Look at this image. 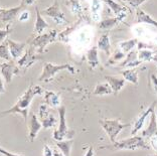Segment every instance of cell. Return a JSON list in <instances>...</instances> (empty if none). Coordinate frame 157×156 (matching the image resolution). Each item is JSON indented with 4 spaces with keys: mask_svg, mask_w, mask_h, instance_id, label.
I'll return each instance as SVG.
<instances>
[{
    "mask_svg": "<svg viewBox=\"0 0 157 156\" xmlns=\"http://www.w3.org/2000/svg\"><path fill=\"white\" fill-rule=\"evenodd\" d=\"M115 1H117V2H119V3H121V4H123L124 6H126L124 4V2H123V0H115Z\"/></svg>",
    "mask_w": 157,
    "mask_h": 156,
    "instance_id": "obj_47",
    "label": "cell"
},
{
    "mask_svg": "<svg viewBox=\"0 0 157 156\" xmlns=\"http://www.w3.org/2000/svg\"><path fill=\"white\" fill-rule=\"evenodd\" d=\"M11 32V28H10V25L6 26L5 29H0V44L3 42L5 40H7V36H8V34Z\"/></svg>",
    "mask_w": 157,
    "mask_h": 156,
    "instance_id": "obj_35",
    "label": "cell"
},
{
    "mask_svg": "<svg viewBox=\"0 0 157 156\" xmlns=\"http://www.w3.org/2000/svg\"><path fill=\"white\" fill-rule=\"evenodd\" d=\"M148 156H157V154L156 155H148Z\"/></svg>",
    "mask_w": 157,
    "mask_h": 156,
    "instance_id": "obj_49",
    "label": "cell"
},
{
    "mask_svg": "<svg viewBox=\"0 0 157 156\" xmlns=\"http://www.w3.org/2000/svg\"><path fill=\"white\" fill-rule=\"evenodd\" d=\"M35 0H21V4L24 5V6H27V5H31L33 4Z\"/></svg>",
    "mask_w": 157,
    "mask_h": 156,
    "instance_id": "obj_42",
    "label": "cell"
},
{
    "mask_svg": "<svg viewBox=\"0 0 157 156\" xmlns=\"http://www.w3.org/2000/svg\"><path fill=\"white\" fill-rule=\"evenodd\" d=\"M84 1H85V0H81V2H82V3H83ZM82 3H81V4H82Z\"/></svg>",
    "mask_w": 157,
    "mask_h": 156,
    "instance_id": "obj_48",
    "label": "cell"
},
{
    "mask_svg": "<svg viewBox=\"0 0 157 156\" xmlns=\"http://www.w3.org/2000/svg\"><path fill=\"white\" fill-rule=\"evenodd\" d=\"M151 80H152V84H153V87H154V90L157 94V77L154 75V74H152L151 75Z\"/></svg>",
    "mask_w": 157,
    "mask_h": 156,
    "instance_id": "obj_40",
    "label": "cell"
},
{
    "mask_svg": "<svg viewBox=\"0 0 157 156\" xmlns=\"http://www.w3.org/2000/svg\"><path fill=\"white\" fill-rule=\"evenodd\" d=\"M49 115H51V112H49V109L48 107V105L42 104V105L39 106L38 117H39V119H40V121H44V120L48 118Z\"/></svg>",
    "mask_w": 157,
    "mask_h": 156,
    "instance_id": "obj_33",
    "label": "cell"
},
{
    "mask_svg": "<svg viewBox=\"0 0 157 156\" xmlns=\"http://www.w3.org/2000/svg\"><path fill=\"white\" fill-rule=\"evenodd\" d=\"M155 135H157V119H156V113L155 111H153L151 113V120L149 122V126L142 132V137L151 138Z\"/></svg>",
    "mask_w": 157,
    "mask_h": 156,
    "instance_id": "obj_16",
    "label": "cell"
},
{
    "mask_svg": "<svg viewBox=\"0 0 157 156\" xmlns=\"http://www.w3.org/2000/svg\"><path fill=\"white\" fill-rule=\"evenodd\" d=\"M74 141L72 139H67L62 141H56V146L60 150V152L65 156H71V149H72V145Z\"/></svg>",
    "mask_w": 157,
    "mask_h": 156,
    "instance_id": "obj_23",
    "label": "cell"
},
{
    "mask_svg": "<svg viewBox=\"0 0 157 156\" xmlns=\"http://www.w3.org/2000/svg\"><path fill=\"white\" fill-rule=\"evenodd\" d=\"M19 69L14 65V63L9 61L3 63H0V74L4 77L6 84H10L14 75L18 74Z\"/></svg>",
    "mask_w": 157,
    "mask_h": 156,
    "instance_id": "obj_9",
    "label": "cell"
},
{
    "mask_svg": "<svg viewBox=\"0 0 157 156\" xmlns=\"http://www.w3.org/2000/svg\"><path fill=\"white\" fill-rule=\"evenodd\" d=\"M0 154H3L4 156H23V155H19V154H14V153H10V152L6 151L4 148L0 147Z\"/></svg>",
    "mask_w": 157,
    "mask_h": 156,
    "instance_id": "obj_39",
    "label": "cell"
},
{
    "mask_svg": "<svg viewBox=\"0 0 157 156\" xmlns=\"http://www.w3.org/2000/svg\"><path fill=\"white\" fill-rule=\"evenodd\" d=\"M156 119H157V112H156Z\"/></svg>",
    "mask_w": 157,
    "mask_h": 156,
    "instance_id": "obj_50",
    "label": "cell"
},
{
    "mask_svg": "<svg viewBox=\"0 0 157 156\" xmlns=\"http://www.w3.org/2000/svg\"><path fill=\"white\" fill-rule=\"evenodd\" d=\"M153 56H154V52L149 49H141L140 51H138V59L143 62H151L153 61Z\"/></svg>",
    "mask_w": 157,
    "mask_h": 156,
    "instance_id": "obj_29",
    "label": "cell"
},
{
    "mask_svg": "<svg viewBox=\"0 0 157 156\" xmlns=\"http://www.w3.org/2000/svg\"><path fill=\"white\" fill-rule=\"evenodd\" d=\"M59 115V128L55 130L53 132V139L56 141H62L66 137H70V133L72 134L74 132H70L67 129V119H66V108L63 106H59L58 108Z\"/></svg>",
    "mask_w": 157,
    "mask_h": 156,
    "instance_id": "obj_6",
    "label": "cell"
},
{
    "mask_svg": "<svg viewBox=\"0 0 157 156\" xmlns=\"http://www.w3.org/2000/svg\"><path fill=\"white\" fill-rule=\"evenodd\" d=\"M124 15H121V16H116V17H113V18H106L104 20H102L101 22L98 24V27L100 29H111L115 25H117L118 22L120 20L123 19Z\"/></svg>",
    "mask_w": 157,
    "mask_h": 156,
    "instance_id": "obj_22",
    "label": "cell"
},
{
    "mask_svg": "<svg viewBox=\"0 0 157 156\" xmlns=\"http://www.w3.org/2000/svg\"><path fill=\"white\" fill-rule=\"evenodd\" d=\"M155 105H156V102L154 101L147 109L145 110V111L142 112V114H140L138 116V118L136 120H135V122L133 124V128H132V130H131V133H132V135H133V136L136 135L139 130H141V128L144 125V122H145L146 118H147L149 115H151V113L154 111Z\"/></svg>",
    "mask_w": 157,
    "mask_h": 156,
    "instance_id": "obj_10",
    "label": "cell"
},
{
    "mask_svg": "<svg viewBox=\"0 0 157 156\" xmlns=\"http://www.w3.org/2000/svg\"><path fill=\"white\" fill-rule=\"evenodd\" d=\"M137 44H138L137 38H132V40L120 42L119 47H120L121 49H122V51L124 52V54L126 55V54H129V52L132 51V49H133L135 47H136Z\"/></svg>",
    "mask_w": 157,
    "mask_h": 156,
    "instance_id": "obj_26",
    "label": "cell"
},
{
    "mask_svg": "<svg viewBox=\"0 0 157 156\" xmlns=\"http://www.w3.org/2000/svg\"><path fill=\"white\" fill-rule=\"evenodd\" d=\"M77 26H78V23L77 24H74L73 26H70V27H67L66 30H63V31H62L60 33H59L58 34V37L59 40H62V41H63V42H67V36L73 32V31L76 29L77 28Z\"/></svg>",
    "mask_w": 157,
    "mask_h": 156,
    "instance_id": "obj_31",
    "label": "cell"
},
{
    "mask_svg": "<svg viewBox=\"0 0 157 156\" xmlns=\"http://www.w3.org/2000/svg\"><path fill=\"white\" fill-rule=\"evenodd\" d=\"M153 62H154L156 63V66H157V52L154 55V56H153Z\"/></svg>",
    "mask_w": 157,
    "mask_h": 156,
    "instance_id": "obj_46",
    "label": "cell"
},
{
    "mask_svg": "<svg viewBox=\"0 0 157 156\" xmlns=\"http://www.w3.org/2000/svg\"><path fill=\"white\" fill-rule=\"evenodd\" d=\"M44 93L41 87L36 85H30L27 90L18 98V100L11 108H9L6 111H3L1 115H8V114H20L22 115L23 119L27 120L28 116V108L31 104V101L35 96H40Z\"/></svg>",
    "mask_w": 157,
    "mask_h": 156,
    "instance_id": "obj_1",
    "label": "cell"
},
{
    "mask_svg": "<svg viewBox=\"0 0 157 156\" xmlns=\"http://www.w3.org/2000/svg\"><path fill=\"white\" fill-rule=\"evenodd\" d=\"M86 56H87L88 63L91 68L94 69L96 67L99 66L100 63H99V59H98V48L97 47H93L89 49Z\"/></svg>",
    "mask_w": 157,
    "mask_h": 156,
    "instance_id": "obj_21",
    "label": "cell"
},
{
    "mask_svg": "<svg viewBox=\"0 0 157 156\" xmlns=\"http://www.w3.org/2000/svg\"><path fill=\"white\" fill-rule=\"evenodd\" d=\"M101 149H111V150H136V149H143V150H149L150 147L146 143L144 138L142 136H132L127 139L115 141L114 143L110 145H105V146L100 147Z\"/></svg>",
    "mask_w": 157,
    "mask_h": 156,
    "instance_id": "obj_2",
    "label": "cell"
},
{
    "mask_svg": "<svg viewBox=\"0 0 157 156\" xmlns=\"http://www.w3.org/2000/svg\"><path fill=\"white\" fill-rule=\"evenodd\" d=\"M42 59V55L40 54H37L35 52V49L33 48H31L29 49H27L21 58L17 61V65H18L19 68L26 70L29 67H31L34 63H36L37 61Z\"/></svg>",
    "mask_w": 157,
    "mask_h": 156,
    "instance_id": "obj_7",
    "label": "cell"
},
{
    "mask_svg": "<svg viewBox=\"0 0 157 156\" xmlns=\"http://www.w3.org/2000/svg\"><path fill=\"white\" fill-rule=\"evenodd\" d=\"M0 59H5V61H10L11 59V55H10V51H9V47L7 41H3L0 44Z\"/></svg>",
    "mask_w": 157,
    "mask_h": 156,
    "instance_id": "obj_30",
    "label": "cell"
},
{
    "mask_svg": "<svg viewBox=\"0 0 157 156\" xmlns=\"http://www.w3.org/2000/svg\"><path fill=\"white\" fill-rule=\"evenodd\" d=\"M28 126H29L28 138H29L30 142H33L34 139L37 136L39 130L42 128L41 122H39L38 118L36 117V115L34 114V113H31V114H30V119H29V123H28Z\"/></svg>",
    "mask_w": 157,
    "mask_h": 156,
    "instance_id": "obj_12",
    "label": "cell"
},
{
    "mask_svg": "<svg viewBox=\"0 0 157 156\" xmlns=\"http://www.w3.org/2000/svg\"><path fill=\"white\" fill-rule=\"evenodd\" d=\"M42 13L44 15H48L49 17H52L55 20V22L56 24H63L66 22V17L65 14L59 9V1L58 0H55L53 3L48 7V8L44 9Z\"/></svg>",
    "mask_w": 157,
    "mask_h": 156,
    "instance_id": "obj_8",
    "label": "cell"
},
{
    "mask_svg": "<svg viewBox=\"0 0 157 156\" xmlns=\"http://www.w3.org/2000/svg\"><path fill=\"white\" fill-rule=\"evenodd\" d=\"M2 93H5V88L1 79V75H0V94H2Z\"/></svg>",
    "mask_w": 157,
    "mask_h": 156,
    "instance_id": "obj_44",
    "label": "cell"
},
{
    "mask_svg": "<svg viewBox=\"0 0 157 156\" xmlns=\"http://www.w3.org/2000/svg\"><path fill=\"white\" fill-rule=\"evenodd\" d=\"M56 123V117L51 114L48 117V118L44 119V121H41V125H42V127H44V129H48V128H52V127L55 126Z\"/></svg>",
    "mask_w": 157,
    "mask_h": 156,
    "instance_id": "obj_34",
    "label": "cell"
},
{
    "mask_svg": "<svg viewBox=\"0 0 157 156\" xmlns=\"http://www.w3.org/2000/svg\"><path fill=\"white\" fill-rule=\"evenodd\" d=\"M121 75L124 77V79L126 81L133 83L134 85H138V74L135 69L125 70L123 72H121Z\"/></svg>",
    "mask_w": 157,
    "mask_h": 156,
    "instance_id": "obj_25",
    "label": "cell"
},
{
    "mask_svg": "<svg viewBox=\"0 0 157 156\" xmlns=\"http://www.w3.org/2000/svg\"><path fill=\"white\" fill-rule=\"evenodd\" d=\"M26 6L20 4L13 8H8V9H0V20L2 22H9L12 19H14L17 16V14L20 13L22 10L25 9Z\"/></svg>",
    "mask_w": 157,
    "mask_h": 156,
    "instance_id": "obj_11",
    "label": "cell"
},
{
    "mask_svg": "<svg viewBox=\"0 0 157 156\" xmlns=\"http://www.w3.org/2000/svg\"><path fill=\"white\" fill-rule=\"evenodd\" d=\"M136 15H137V22L138 23H148V24H151V25L155 26L157 28V20L153 19L149 14L143 11L142 9L137 8Z\"/></svg>",
    "mask_w": 157,
    "mask_h": 156,
    "instance_id": "obj_20",
    "label": "cell"
},
{
    "mask_svg": "<svg viewBox=\"0 0 157 156\" xmlns=\"http://www.w3.org/2000/svg\"><path fill=\"white\" fill-rule=\"evenodd\" d=\"M113 93L111 87L109 86L108 83L106 84H98L95 88L94 95L96 96H103V95H109Z\"/></svg>",
    "mask_w": 157,
    "mask_h": 156,
    "instance_id": "obj_28",
    "label": "cell"
},
{
    "mask_svg": "<svg viewBox=\"0 0 157 156\" xmlns=\"http://www.w3.org/2000/svg\"><path fill=\"white\" fill-rule=\"evenodd\" d=\"M125 58H126V55H125L123 51H115L114 55L110 58L108 63H107V65H114L115 63L122 61Z\"/></svg>",
    "mask_w": 157,
    "mask_h": 156,
    "instance_id": "obj_32",
    "label": "cell"
},
{
    "mask_svg": "<svg viewBox=\"0 0 157 156\" xmlns=\"http://www.w3.org/2000/svg\"><path fill=\"white\" fill-rule=\"evenodd\" d=\"M97 48L98 49H101L102 51H104L107 55H109L111 54V52H110V40H109L108 33L103 34L102 36L99 38Z\"/></svg>",
    "mask_w": 157,
    "mask_h": 156,
    "instance_id": "obj_24",
    "label": "cell"
},
{
    "mask_svg": "<svg viewBox=\"0 0 157 156\" xmlns=\"http://www.w3.org/2000/svg\"><path fill=\"white\" fill-rule=\"evenodd\" d=\"M104 1L106 4L112 9V11L114 12V14H115L116 16L124 15L125 11H130V9L128 8L127 6L122 5L121 3L115 1V0H104Z\"/></svg>",
    "mask_w": 157,
    "mask_h": 156,
    "instance_id": "obj_17",
    "label": "cell"
},
{
    "mask_svg": "<svg viewBox=\"0 0 157 156\" xmlns=\"http://www.w3.org/2000/svg\"><path fill=\"white\" fill-rule=\"evenodd\" d=\"M100 8H101V0H93V3H92V12L94 13V14L98 13Z\"/></svg>",
    "mask_w": 157,
    "mask_h": 156,
    "instance_id": "obj_37",
    "label": "cell"
},
{
    "mask_svg": "<svg viewBox=\"0 0 157 156\" xmlns=\"http://www.w3.org/2000/svg\"><path fill=\"white\" fill-rule=\"evenodd\" d=\"M28 17H29V13L28 12H22L20 14V16H19V21H24V20H26L28 19Z\"/></svg>",
    "mask_w": 157,
    "mask_h": 156,
    "instance_id": "obj_41",
    "label": "cell"
},
{
    "mask_svg": "<svg viewBox=\"0 0 157 156\" xmlns=\"http://www.w3.org/2000/svg\"><path fill=\"white\" fill-rule=\"evenodd\" d=\"M75 15H78L80 18L83 16V6H82L80 0H69V4Z\"/></svg>",
    "mask_w": 157,
    "mask_h": 156,
    "instance_id": "obj_27",
    "label": "cell"
},
{
    "mask_svg": "<svg viewBox=\"0 0 157 156\" xmlns=\"http://www.w3.org/2000/svg\"><path fill=\"white\" fill-rule=\"evenodd\" d=\"M35 12H36V18H35V24H34V32L37 34H41L42 31L45 28H48L49 25L44 20V17L41 16V13L37 7H35Z\"/></svg>",
    "mask_w": 157,
    "mask_h": 156,
    "instance_id": "obj_18",
    "label": "cell"
},
{
    "mask_svg": "<svg viewBox=\"0 0 157 156\" xmlns=\"http://www.w3.org/2000/svg\"><path fill=\"white\" fill-rule=\"evenodd\" d=\"M63 70H70L72 74H75V69L69 63H63V65H53L52 63H45L44 65L41 75L39 76L38 80L40 82H48L49 80L56 76V73L60 72Z\"/></svg>",
    "mask_w": 157,
    "mask_h": 156,
    "instance_id": "obj_4",
    "label": "cell"
},
{
    "mask_svg": "<svg viewBox=\"0 0 157 156\" xmlns=\"http://www.w3.org/2000/svg\"><path fill=\"white\" fill-rule=\"evenodd\" d=\"M53 156H65L63 153H60L59 151H58V150H53Z\"/></svg>",
    "mask_w": 157,
    "mask_h": 156,
    "instance_id": "obj_45",
    "label": "cell"
},
{
    "mask_svg": "<svg viewBox=\"0 0 157 156\" xmlns=\"http://www.w3.org/2000/svg\"><path fill=\"white\" fill-rule=\"evenodd\" d=\"M6 41H7V44H8L11 58L14 59H18L21 55V52L23 51L24 48L26 47V42H16L14 40H9V38H7Z\"/></svg>",
    "mask_w": 157,
    "mask_h": 156,
    "instance_id": "obj_14",
    "label": "cell"
},
{
    "mask_svg": "<svg viewBox=\"0 0 157 156\" xmlns=\"http://www.w3.org/2000/svg\"><path fill=\"white\" fill-rule=\"evenodd\" d=\"M105 80L109 86L111 87L112 92L114 94H118L121 91L125 85H126V80L124 78H117L114 76H105Z\"/></svg>",
    "mask_w": 157,
    "mask_h": 156,
    "instance_id": "obj_15",
    "label": "cell"
},
{
    "mask_svg": "<svg viewBox=\"0 0 157 156\" xmlns=\"http://www.w3.org/2000/svg\"><path fill=\"white\" fill-rule=\"evenodd\" d=\"M128 2V4H130L132 8H138L139 5H141L142 3L147 1V0H123V2Z\"/></svg>",
    "mask_w": 157,
    "mask_h": 156,
    "instance_id": "obj_36",
    "label": "cell"
},
{
    "mask_svg": "<svg viewBox=\"0 0 157 156\" xmlns=\"http://www.w3.org/2000/svg\"><path fill=\"white\" fill-rule=\"evenodd\" d=\"M52 155H53V150L48 146V145H44V156H52Z\"/></svg>",
    "mask_w": 157,
    "mask_h": 156,
    "instance_id": "obj_38",
    "label": "cell"
},
{
    "mask_svg": "<svg viewBox=\"0 0 157 156\" xmlns=\"http://www.w3.org/2000/svg\"><path fill=\"white\" fill-rule=\"evenodd\" d=\"M85 156H94V148L92 146L89 147V149L87 151V153L85 154Z\"/></svg>",
    "mask_w": 157,
    "mask_h": 156,
    "instance_id": "obj_43",
    "label": "cell"
},
{
    "mask_svg": "<svg viewBox=\"0 0 157 156\" xmlns=\"http://www.w3.org/2000/svg\"><path fill=\"white\" fill-rule=\"evenodd\" d=\"M44 100L46 105L51 106L53 108H59L60 105V97L56 92L46 91L44 92Z\"/></svg>",
    "mask_w": 157,
    "mask_h": 156,
    "instance_id": "obj_19",
    "label": "cell"
},
{
    "mask_svg": "<svg viewBox=\"0 0 157 156\" xmlns=\"http://www.w3.org/2000/svg\"><path fill=\"white\" fill-rule=\"evenodd\" d=\"M56 36H58V31H56V29L51 31V32H48V33L39 34L38 36L34 37L33 40L29 42L30 47L33 48L37 54L41 55L42 52H44V48L48 47L51 42L56 40Z\"/></svg>",
    "mask_w": 157,
    "mask_h": 156,
    "instance_id": "obj_5",
    "label": "cell"
},
{
    "mask_svg": "<svg viewBox=\"0 0 157 156\" xmlns=\"http://www.w3.org/2000/svg\"><path fill=\"white\" fill-rule=\"evenodd\" d=\"M100 124L103 129L106 131L107 135L109 136L111 143L116 141V138L121 131L126 127H129L131 124H123L120 122V119H100Z\"/></svg>",
    "mask_w": 157,
    "mask_h": 156,
    "instance_id": "obj_3",
    "label": "cell"
},
{
    "mask_svg": "<svg viewBox=\"0 0 157 156\" xmlns=\"http://www.w3.org/2000/svg\"><path fill=\"white\" fill-rule=\"evenodd\" d=\"M142 65V62L138 59V51H131L129 54H127L125 59L118 65L119 68H130V69H135Z\"/></svg>",
    "mask_w": 157,
    "mask_h": 156,
    "instance_id": "obj_13",
    "label": "cell"
}]
</instances>
